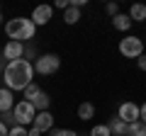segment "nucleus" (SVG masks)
Returning <instances> with one entry per match:
<instances>
[{
  "mask_svg": "<svg viewBox=\"0 0 146 136\" xmlns=\"http://www.w3.org/2000/svg\"><path fill=\"white\" fill-rule=\"evenodd\" d=\"M3 83H5V88L12 90V92H17V90L22 92L29 83H34V66H32L27 58L7 63V68L3 71Z\"/></svg>",
  "mask_w": 146,
  "mask_h": 136,
  "instance_id": "f257e3e1",
  "label": "nucleus"
},
{
  "mask_svg": "<svg viewBox=\"0 0 146 136\" xmlns=\"http://www.w3.org/2000/svg\"><path fill=\"white\" fill-rule=\"evenodd\" d=\"M5 34L10 42H20V44H27V42H34V34H36V27L29 17H12V20L5 22Z\"/></svg>",
  "mask_w": 146,
  "mask_h": 136,
  "instance_id": "f03ea898",
  "label": "nucleus"
},
{
  "mask_svg": "<svg viewBox=\"0 0 146 136\" xmlns=\"http://www.w3.org/2000/svg\"><path fill=\"white\" fill-rule=\"evenodd\" d=\"M32 66H34V73L39 75H54L61 68V58L56 53H42V56H36V61Z\"/></svg>",
  "mask_w": 146,
  "mask_h": 136,
  "instance_id": "7ed1b4c3",
  "label": "nucleus"
},
{
  "mask_svg": "<svg viewBox=\"0 0 146 136\" xmlns=\"http://www.w3.org/2000/svg\"><path fill=\"white\" fill-rule=\"evenodd\" d=\"M119 53L124 58H139L144 53V39H139L136 34H129V37L119 39Z\"/></svg>",
  "mask_w": 146,
  "mask_h": 136,
  "instance_id": "20e7f679",
  "label": "nucleus"
},
{
  "mask_svg": "<svg viewBox=\"0 0 146 136\" xmlns=\"http://www.w3.org/2000/svg\"><path fill=\"white\" fill-rule=\"evenodd\" d=\"M15 119L20 126H27V124H34V117H36V110L32 102H27V100H20V102H15Z\"/></svg>",
  "mask_w": 146,
  "mask_h": 136,
  "instance_id": "39448f33",
  "label": "nucleus"
},
{
  "mask_svg": "<svg viewBox=\"0 0 146 136\" xmlns=\"http://www.w3.org/2000/svg\"><path fill=\"white\" fill-rule=\"evenodd\" d=\"M139 114H141V107L136 105V102H122L119 110H117V117H119L122 121H127V124L139 121Z\"/></svg>",
  "mask_w": 146,
  "mask_h": 136,
  "instance_id": "423d86ee",
  "label": "nucleus"
},
{
  "mask_svg": "<svg viewBox=\"0 0 146 136\" xmlns=\"http://www.w3.org/2000/svg\"><path fill=\"white\" fill-rule=\"evenodd\" d=\"M51 17H54V7L51 5H36L34 10H32L29 20L34 22V27H44V24L51 22Z\"/></svg>",
  "mask_w": 146,
  "mask_h": 136,
  "instance_id": "0eeeda50",
  "label": "nucleus"
},
{
  "mask_svg": "<svg viewBox=\"0 0 146 136\" xmlns=\"http://www.w3.org/2000/svg\"><path fill=\"white\" fill-rule=\"evenodd\" d=\"M3 58H5L7 63L25 58V44H20V42H7L5 46H3Z\"/></svg>",
  "mask_w": 146,
  "mask_h": 136,
  "instance_id": "6e6552de",
  "label": "nucleus"
},
{
  "mask_svg": "<svg viewBox=\"0 0 146 136\" xmlns=\"http://www.w3.org/2000/svg\"><path fill=\"white\" fill-rule=\"evenodd\" d=\"M32 129L39 131V134H46V131H51V129H54V114H51V112H36Z\"/></svg>",
  "mask_w": 146,
  "mask_h": 136,
  "instance_id": "1a4fd4ad",
  "label": "nucleus"
},
{
  "mask_svg": "<svg viewBox=\"0 0 146 136\" xmlns=\"http://www.w3.org/2000/svg\"><path fill=\"white\" fill-rule=\"evenodd\" d=\"M15 110V92L7 88H0V114Z\"/></svg>",
  "mask_w": 146,
  "mask_h": 136,
  "instance_id": "9d476101",
  "label": "nucleus"
},
{
  "mask_svg": "<svg viewBox=\"0 0 146 136\" xmlns=\"http://www.w3.org/2000/svg\"><path fill=\"white\" fill-rule=\"evenodd\" d=\"M127 15H129L131 22H146V5H144V3H134Z\"/></svg>",
  "mask_w": 146,
  "mask_h": 136,
  "instance_id": "9b49d317",
  "label": "nucleus"
},
{
  "mask_svg": "<svg viewBox=\"0 0 146 136\" xmlns=\"http://www.w3.org/2000/svg\"><path fill=\"white\" fill-rule=\"evenodd\" d=\"M107 126H110V131H112V136H124L127 134V121H122L119 117H112V119L107 121Z\"/></svg>",
  "mask_w": 146,
  "mask_h": 136,
  "instance_id": "f8f14e48",
  "label": "nucleus"
},
{
  "mask_svg": "<svg viewBox=\"0 0 146 136\" xmlns=\"http://www.w3.org/2000/svg\"><path fill=\"white\" fill-rule=\"evenodd\" d=\"M112 27H115L117 32H129V29H131V20H129V15L119 12L117 17H112Z\"/></svg>",
  "mask_w": 146,
  "mask_h": 136,
  "instance_id": "ddd939ff",
  "label": "nucleus"
},
{
  "mask_svg": "<svg viewBox=\"0 0 146 136\" xmlns=\"http://www.w3.org/2000/svg\"><path fill=\"white\" fill-rule=\"evenodd\" d=\"M95 117V105L93 102H80L78 105V119L80 121H90Z\"/></svg>",
  "mask_w": 146,
  "mask_h": 136,
  "instance_id": "4468645a",
  "label": "nucleus"
},
{
  "mask_svg": "<svg viewBox=\"0 0 146 136\" xmlns=\"http://www.w3.org/2000/svg\"><path fill=\"white\" fill-rule=\"evenodd\" d=\"M32 105H34L36 112H49V107H51V100H49L46 92H39V95L34 97V102H32Z\"/></svg>",
  "mask_w": 146,
  "mask_h": 136,
  "instance_id": "2eb2a0df",
  "label": "nucleus"
},
{
  "mask_svg": "<svg viewBox=\"0 0 146 136\" xmlns=\"http://www.w3.org/2000/svg\"><path fill=\"white\" fill-rule=\"evenodd\" d=\"M63 22L66 24H76V22H80V7H68L66 12H63Z\"/></svg>",
  "mask_w": 146,
  "mask_h": 136,
  "instance_id": "dca6fc26",
  "label": "nucleus"
},
{
  "mask_svg": "<svg viewBox=\"0 0 146 136\" xmlns=\"http://www.w3.org/2000/svg\"><path fill=\"white\" fill-rule=\"evenodd\" d=\"M39 92H42V88H39L36 83H29L25 90H22V95H25V100H27V102H34V97H36Z\"/></svg>",
  "mask_w": 146,
  "mask_h": 136,
  "instance_id": "f3484780",
  "label": "nucleus"
},
{
  "mask_svg": "<svg viewBox=\"0 0 146 136\" xmlns=\"http://www.w3.org/2000/svg\"><path fill=\"white\" fill-rule=\"evenodd\" d=\"M144 131H146V126L141 124V121H134V124L127 126V134L124 136H144Z\"/></svg>",
  "mask_w": 146,
  "mask_h": 136,
  "instance_id": "a211bd4d",
  "label": "nucleus"
},
{
  "mask_svg": "<svg viewBox=\"0 0 146 136\" xmlns=\"http://www.w3.org/2000/svg\"><path fill=\"white\" fill-rule=\"evenodd\" d=\"M0 121H3V124L7 126V129H12V126H17V119H15V112H3V114H0Z\"/></svg>",
  "mask_w": 146,
  "mask_h": 136,
  "instance_id": "6ab92c4d",
  "label": "nucleus"
},
{
  "mask_svg": "<svg viewBox=\"0 0 146 136\" xmlns=\"http://www.w3.org/2000/svg\"><path fill=\"white\" fill-rule=\"evenodd\" d=\"M90 136H112V131H110L107 124H95L90 129Z\"/></svg>",
  "mask_w": 146,
  "mask_h": 136,
  "instance_id": "aec40b11",
  "label": "nucleus"
},
{
  "mask_svg": "<svg viewBox=\"0 0 146 136\" xmlns=\"http://www.w3.org/2000/svg\"><path fill=\"white\" fill-rule=\"evenodd\" d=\"M25 58H27L29 63H32V58L36 61V46H34V42H27V44H25Z\"/></svg>",
  "mask_w": 146,
  "mask_h": 136,
  "instance_id": "412c9836",
  "label": "nucleus"
},
{
  "mask_svg": "<svg viewBox=\"0 0 146 136\" xmlns=\"http://www.w3.org/2000/svg\"><path fill=\"white\" fill-rule=\"evenodd\" d=\"M7 136H29V129H27V126H12L10 131H7Z\"/></svg>",
  "mask_w": 146,
  "mask_h": 136,
  "instance_id": "4be33fe9",
  "label": "nucleus"
},
{
  "mask_svg": "<svg viewBox=\"0 0 146 136\" xmlns=\"http://www.w3.org/2000/svg\"><path fill=\"white\" fill-rule=\"evenodd\" d=\"M105 12H107L110 17H117L119 15V5H117V3H107V5H105Z\"/></svg>",
  "mask_w": 146,
  "mask_h": 136,
  "instance_id": "5701e85b",
  "label": "nucleus"
},
{
  "mask_svg": "<svg viewBox=\"0 0 146 136\" xmlns=\"http://www.w3.org/2000/svg\"><path fill=\"white\" fill-rule=\"evenodd\" d=\"M51 136H78L73 129H51Z\"/></svg>",
  "mask_w": 146,
  "mask_h": 136,
  "instance_id": "b1692460",
  "label": "nucleus"
},
{
  "mask_svg": "<svg viewBox=\"0 0 146 136\" xmlns=\"http://www.w3.org/2000/svg\"><path fill=\"white\" fill-rule=\"evenodd\" d=\"M54 7H58V10L66 12L68 7H71V0H56V3H54Z\"/></svg>",
  "mask_w": 146,
  "mask_h": 136,
  "instance_id": "393cba45",
  "label": "nucleus"
},
{
  "mask_svg": "<svg viewBox=\"0 0 146 136\" xmlns=\"http://www.w3.org/2000/svg\"><path fill=\"white\" fill-rule=\"evenodd\" d=\"M136 63H139V68H141V71H146V53H141V56L136 58Z\"/></svg>",
  "mask_w": 146,
  "mask_h": 136,
  "instance_id": "a878e982",
  "label": "nucleus"
},
{
  "mask_svg": "<svg viewBox=\"0 0 146 136\" xmlns=\"http://www.w3.org/2000/svg\"><path fill=\"white\" fill-rule=\"evenodd\" d=\"M139 121L146 126V105H141V114H139Z\"/></svg>",
  "mask_w": 146,
  "mask_h": 136,
  "instance_id": "bb28decb",
  "label": "nucleus"
},
{
  "mask_svg": "<svg viewBox=\"0 0 146 136\" xmlns=\"http://www.w3.org/2000/svg\"><path fill=\"white\" fill-rule=\"evenodd\" d=\"M7 131H10V129H7V126L0 121V136H7Z\"/></svg>",
  "mask_w": 146,
  "mask_h": 136,
  "instance_id": "cd10ccee",
  "label": "nucleus"
},
{
  "mask_svg": "<svg viewBox=\"0 0 146 136\" xmlns=\"http://www.w3.org/2000/svg\"><path fill=\"white\" fill-rule=\"evenodd\" d=\"M0 22H3V12H0Z\"/></svg>",
  "mask_w": 146,
  "mask_h": 136,
  "instance_id": "c85d7f7f",
  "label": "nucleus"
},
{
  "mask_svg": "<svg viewBox=\"0 0 146 136\" xmlns=\"http://www.w3.org/2000/svg\"><path fill=\"white\" fill-rule=\"evenodd\" d=\"M0 83H3V75H0Z\"/></svg>",
  "mask_w": 146,
  "mask_h": 136,
  "instance_id": "c756f323",
  "label": "nucleus"
},
{
  "mask_svg": "<svg viewBox=\"0 0 146 136\" xmlns=\"http://www.w3.org/2000/svg\"><path fill=\"white\" fill-rule=\"evenodd\" d=\"M144 44H146V39H144Z\"/></svg>",
  "mask_w": 146,
  "mask_h": 136,
  "instance_id": "7c9ffc66",
  "label": "nucleus"
},
{
  "mask_svg": "<svg viewBox=\"0 0 146 136\" xmlns=\"http://www.w3.org/2000/svg\"><path fill=\"white\" fill-rule=\"evenodd\" d=\"M144 136H146V131H144Z\"/></svg>",
  "mask_w": 146,
  "mask_h": 136,
  "instance_id": "2f4dec72",
  "label": "nucleus"
}]
</instances>
